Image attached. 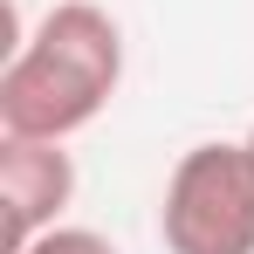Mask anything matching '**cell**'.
Instances as JSON below:
<instances>
[{"instance_id":"cell-4","label":"cell","mask_w":254,"mask_h":254,"mask_svg":"<svg viewBox=\"0 0 254 254\" xmlns=\"http://www.w3.org/2000/svg\"><path fill=\"white\" fill-rule=\"evenodd\" d=\"M21 254H117L96 227H48V234H35Z\"/></svg>"},{"instance_id":"cell-5","label":"cell","mask_w":254,"mask_h":254,"mask_svg":"<svg viewBox=\"0 0 254 254\" xmlns=\"http://www.w3.org/2000/svg\"><path fill=\"white\" fill-rule=\"evenodd\" d=\"M248 151H254V130H248Z\"/></svg>"},{"instance_id":"cell-3","label":"cell","mask_w":254,"mask_h":254,"mask_svg":"<svg viewBox=\"0 0 254 254\" xmlns=\"http://www.w3.org/2000/svg\"><path fill=\"white\" fill-rule=\"evenodd\" d=\"M69 206H76L69 137H14V130H0V220H7V254H21L48 227H62Z\"/></svg>"},{"instance_id":"cell-2","label":"cell","mask_w":254,"mask_h":254,"mask_svg":"<svg viewBox=\"0 0 254 254\" xmlns=\"http://www.w3.org/2000/svg\"><path fill=\"white\" fill-rule=\"evenodd\" d=\"M165 254H254V151L248 137L192 144L158 199Z\"/></svg>"},{"instance_id":"cell-1","label":"cell","mask_w":254,"mask_h":254,"mask_svg":"<svg viewBox=\"0 0 254 254\" xmlns=\"http://www.w3.org/2000/svg\"><path fill=\"white\" fill-rule=\"evenodd\" d=\"M124 83V28L96 0H55L0 62V130L14 137H76Z\"/></svg>"}]
</instances>
